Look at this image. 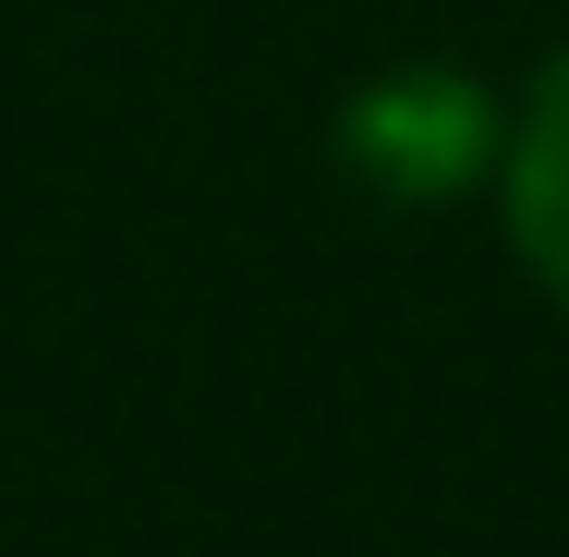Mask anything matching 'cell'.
Returning <instances> with one entry per match:
<instances>
[{"instance_id": "obj_1", "label": "cell", "mask_w": 569, "mask_h": 557, "mask_svg": "<svg viewBox=\"0 0 569 557\" xmlns=\"http://www.w3.org/2000/svg\"><path fill=\"white\" fill-rule=\"evenodd\" d=\"M509 219H521V255L569 291V49L533 86V121H521V170H509Z\"/></svg>"}, {"instance_id": "obj_2", "label": "cell", "mask_w": 569, "mask_h": 557, "mask_svg": "<svg viewBox=\"0 0 569 557\" xmlns=\"http://www.w3.org/2000/svg\"><path fill=\"white\" fill-rule=\"evenodd\" d=\"M472 133H485V121L460 110V98H437V86H400V98H376V110H363L376 170H400V182H437V170H460V158H472Z\"/></svg>"}]
</instances>
